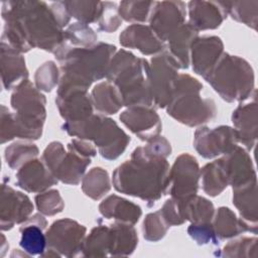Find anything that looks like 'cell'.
I'll return each mask as SVG.
<instances>
[{
  "label": "cell",
  "instance_id": "obj_1",
  "mask_svg": "<svg viewBox=\"0 0 258 258\" xmlns=\"http://www.w3.org/2000/svg\"><path fill=\"white\" fill-rule=\"evenodd\" d=\"M169 171L166 158L152 156L139 146L133 150L130 159L114 170L112 182L117 191L139 198L151 207L168 192Z\"/></svg>",
  "mask_w": 258,
  "mask_h": 258
},
{
  "label": "cell",
  "instance_id": "obj_2",
  "mask_svg": "<svg viewBox=\"0 0 258 258\" xmlns=\"http://www.w3.org/2000/svg\"><path fill=\"white\" fill-rule=\"evenodd\" d=\"M116 51L115 45L105 42H97L90 47H73L63 43L53 53L60 63L58 85L79 86L89 90L94 82L106 78Z\"/></svg>",
  "mask_w": 258,
  "mask_h": 258
},
{
  "label": "cell",
  "instance_id": "obj_3",
  "mask_svg": "<svg viewBox=\"0 0 258 258\" xmlns=\"http://www.w3.org/2000/svg\"><path fill=\"white\" fill-rule=\"evenodd\" d=\"M1 14L11 15L20 22L32 48L54 53L66 43L63 28L43 1H3Z\"/></svg>",
  "mask_w": 258,
  "mask_h": 258
},
{
  "label": "cell",
  "instance_id": "obj_4",
  "mask_svg": "<svg viewBox=\"0 0 258 258\" xmlns=\"http://www.w3.org/2000/svg\"><path fill=\"white\" fill-rule=\"evenodd\" d=\"M149 70L145 58L128 50L120 49L113 55L106 78L120 92L125 107L153 105Z\"/></svg>",
  "mask_w": 258,
  "mask_h": 258
},
{
  "label": "cell",
  "instance_id": "obj_5",
  "mask_svg": "<svg viewBox=\"0 0 258 258\" xmlns=\"http://www.w3.org/2000/svg\"><path fill=\"white\" fill-rule=\"evenodd\" d=\"M203 84L187 74H179L170 102L165 107L167 114L177 122L189 126H201L217 115L214 100L202 98Z\"/></svg>",
  "mask_w": 258,
  "mask_h": 258
},
{
  "label": "cell",
  "instance_id": "obj_6",
  "mask_svg": "<svg viewBox=\"0 0 258 258\" xmlns=\"http://www.w3.org/2000/svg\"><path fill=\"white\" fill-rule=\"evenodd\" d=\"M205 80L228 103L244 102L255 92V75L251 64L243 57L228 52L223 53Z\"/></svg>",
  "mask_w": 258,
  "mask_h": 258
},
{
  "label": "cell",
  "instance_id": "obj_7",
  "mask_svg": "<svg viewBox=\"0 0 258 258\" xmlns=\"http://www.w3.org/2000/svg\"><path fill=\"white\" fill-rule=\"evenodd\" d=\"M61 129L70 136L94 142L100 155L107 160L117 159L130 142V137L113 119L101 114H93L76 122H64Z\"/></svg>",
  "mask_w": 258,
  "mask_h": 258
},
{
  "label": "cell",
  "instance_id": "obj_8",
  "mask_svg": "<svg viewBox=\"0 0 258 258\" xmlns=\"http://www.w3.org/2000/svg\"><path fill=\"white\" fill-rule=\"evenodd\" d=\"M10 104L18 122L19 138L39 139L46 119L45 96L29 80H25L13 89Z\"/></svg>",
  "mask_w": 258,
  "mask_h": 258
},
{
  "label": "cell",
  "instance_id": "obj_9",
  "mask_svg": "<svg viewBox=\"0 0 258 258\" xmlns=\"http://www.w3.org/2000/svg\"><path fill=\"white\" fill-rule=\"evenodd\" d=\"M42 161L57 180L77 185L81 182L91 158L84 157L72 149H64L59 141L50 142L43 150Z\"/></svg>",
  "mask_w": 258,
  "mask_h": 258
},
{
  "label": "cell",
  "instance_id": "obj_10",
  "mask_svg": "<svg viewBox=\"0 0 258 258\" xmlns=\"http://www.w3.org/2000/svg\"><path fill=\"white\" fill-rule=\"evenodd\" d=\"M149 67L153 105L157 108H165L171 100L179 69L166 49L154 55Z\"/></svg>",
  "mask_w": 258,
  "mask_h": 258
},
{
  "label": "cell",
  "instance_id": "obj_11",
  "mask_svg": "<svg viewBox=\"0 0 258 258\" xmlns=\"http://www.w3.org/2000/svg\"><path fill=\"white\" fill-rule=\"evenodd\" d=\"M87 228L75 220L64 218L53 222L45 232L46 248L53 249L60 256L81 255Z\"/></svg>",
  "mask_w": 258,
  "mask_h": 258
},
{
  "label": "cell",
  "instance_id": "obj_12",
  "mask_svg": "<svg viewBox=\"0 0 258 258\" xmlns=\"http://www.w3.org/2000/svg\"><path fill=\"white\" fill-rule=\"evenodd\" d=\"M200 165L195 156L188 153L178 155L169 171L168 192L171 199L183 201L198 194Z\"/></svg>",
  "mask_w": 258,
  "mask_h": 258
},
{
  "label": "cell",
  "instance_id": "obj_13",
  "mask_svg": "<svg viewBox=\"0 0 258 258\" xmlns=\"http://www.w3.org/2000/svg\"><path fill=\"white\" fill-rule=\"evenodd\" d=\"M237 132L233 127L221 125L216 128L199 127L194 135V147L204 158L224 155L238 145Z\"/></svg>",
  "mask_w": 258,
  "mask_h": 258
},
{
  "label": "cell",
  "instance_id": "obj_14",
  "mask_svg": "<svg viewBox=\"0 0 258 258\" xmlns=\"http://www.w3.org/2000/svg\"><path fill=\"white\" fill-rule=\"evenodd\" d=\"M55 104L64 122L80 121L94 114V106L88 89L79 86L58 85Z\"/></svg>",
  "mask_w": 258,
  "mask_h": 258
},
{
  "label": "cell",
  "instance_id": "obj_15",
  "mask_svg": "<svg viewBox=\"0 0 258 258\" xmlns=\"http://www.w3.org/2000/svg\"><path fill=\"white\" fill-rule=\"evenodd\" d=\"M185 7L182 1H155L148 20L149 27L163 42L185 23Z\"/></svg>",
  "mask_w": 258,
  "mask_h": 258
},
{
  "label": "cell",
  "instance_id": "obj_16",
  "mask_svg": "<svg viewBox=\"0 0 258 258\" xmlns=\"http://www.w3.org/2000/svg\"><path fill=\"white\" fill-rule=\"evenodd\" d=\"M34 210L30 199L15 190L5 181L2 183L0 198V226L2 231L11 230L16 224H23Z\"/></svg>",
  "mask_w": 258,
  "mask_h": 258
},
{
  "label": "cell",
  "instance_id": "obj_17",
  "mask_svg": "<svg viewBox=\"0 0 258 258\" xmlns=\"http://www.w3.org/2000/svg\"><path fill=\"white\" fill-rule=\"evenodd\" d=\"M119 119L140 140L146 142L159 136L162 129L160 117L152 106L128 107Z\"/></svg>",
  "mask_w": 258,
  "mask_h": 258
},
{
  "label": "cell",
  "instance_id": "obj_18",
  "mask_svg": "<svg viewBox=\"0 0 258 258\" xmlns=\"http://www.w3.org/2000/svg\"><path fill=\"white\" fill-rule=\"evenodd\" d=\"M224 52V43L219 36H198L190 47L189 62L192 71L205 79Z\"/></svg>",
  "mask_w": 258,
  "mask_h": 258
},
{
  "label": "cell",
  "instance_id": "obj_19",
  "mask_svg": "<svg viewBox=\"0 0 258 258\" xmlns=\"http://www.w3.org/2000/svg\"><path fill=\"white\" fill-rule=\"evenodd\" d=\"M119 42L123 47L138 49L144 55H156L166 49L163 42L152 31L149 25L131 24L119 35Z\"/></svg>",
  "mask_w": 258,
  "mask_h": 258
},
{
  "label": "cell",
  "instance_id": "obj_20",
  "mask_svg": "<svg viewBox=\"0 0 258 258\" xmlns=\"http://www.w3.org/2000/svg\"><path fill=\"white\" fill-rule=\"evenodd\" d=\"M187 10L188 23L198 31L216 29L228 16L224 1H190Z\"/></svg>",
  "mask_w": 258,
  "mask_h": 258
},
{
  "label": "cell",
  "instance_id": "obj_21",
  "mask_svg": "<svg viewBox=\"0 0 258 258\" xmlns=\"http://www.w3.org/2000/svg\"><path fill=\"white\" fill-rule=\"evenodd\" d=\"M229 185L232 188L247 184L255 179L256 171L248 151L239 145L222 156Z\"/></svg>",
  "mask_w": 258,
  "mask_h": 258
},
{
  "label": "cell",
  "instance_id": "obj_22",
  "mask_svg": "<svg viewBox=\"0 0 258 258\" xmlns=\"http://www.w3.org/2000/svg\"><path fill=\"white\" fill-rule=\"evenodd\" d=\"M57 181L42 159L38 158L23 164L16 173V184L27 192H42L56 184Z\"/></svg>",
  "mask_w": 258,
  "mask_h": 258
},
{
  "label": "cell",
  "instance_id": "obj_23",
  "mask_svg": "<svg viewBox=\"0 0 258 258\" xmlns=\"http://www.w3.org/2000/svg\"><path fill=\"white\" fill-rule=\"evenodd\" d=\"M232 122L237 132L238 142L246 150H252L257 141L258 132V110L256 94L253 101L239 105L232 114Z\"/></svg>",
  "mask_w": 258,
  "mask_h": 258
},
{
  "label": "cell",
  "instance_id": "obj_24",
  "mask_svg": "<svg viewBox=\"0 0 258 258\" xmlns=\"http://www.w3.org/2000/svg\"><path fill=\"white\" fill-rule=\"evenodd\" d=\"M1 80L5 90H11L28 80V70L21 52L1 41L0 45Z\"/></svg>",
  "mask_w": 258,
  "mask_h": 258
},
{
  "label": "cell",
  "instance_id": "obj_25",
  "mask_svg": "<svg viewBox=\"0 0 258 258\" xmlns=\"http://www.w3.org/2000/svg\"><path fill=\"white\" fill-rule=\"evenodd\" d=\"M47 226V221L42 214L30 216L20 227L21 238L19 245L29 256L41 255L46 249V236L42 230Z\"/></svg>",
  "mask_w": 258,
  "mask_h": 258
},
{
  "label": "cell",
  "instance_id": "obj_26",
  "mask_svg": "<svg viewBox=\"0 0 258 258\" xmlns=\"http://www.w3.org/2000/svg\"><path fill=\"white\" fill-rule=\"evenodd\" d=\"M199 31L188 22L183 23L166 40V50L176 62L178 69L185 70L189 67L190 47Z\"/></svg>",
  "mask_w": 258,
  "mask_h": 258
},
{
  "label": "cell",
  "instance_id": "obj_27",
  "mask_svg": "<svg viewBox=\"0 0 258 258\" xmlns=\"http://www.w3.org/2000/svg\"><path fill=\"white\" fill-rule=\"evenodd\" d=\"M99 211L106 219H114L130 225H135L142 215V210L138 205L117 195H111L101 202Z\"/></svg>",
  "mask_w": 258,
  "mask_h": 258
},
{
  "label": "cell",
  "instance_id": "obj_28",
  "mask_svg": "<svg viewBox=\"0 0 258 258\" xmlns=\"http://www.w3.org/2000/svg\"><path fill=\"white\" fill-rule=\"evenodd\" d=\"M212 224L219 240L231 239L245 232L257 234L258 229L247 224L241 218H237L236 214L227 207H220L215 211Z\"/></svg>",
  "mask_w": 258,
  "mask_h": 258
},
{
  "label": "cell",
  "instance_id": "obj_29",
  "mask_svg": "<svg viewBox=\"0 0 258 258\" xmlns=\"http://www.w3.org/2000/svg\"><path fill=\"white\" fill-rule=\"evenodd\" d=\"M109 229V255H131L138 245V235L134 225L115 221Z\"/></svg>",
  "mask_w": 258,
  "mask_h": 258
},
{
  "label": "cell",
  "instance_id": "obj_30",
  "mask_svg": "<svg viewBox=\"0 0 258 258\" xmlns=\"http://www.w3.org/2000/svg\"><path fill=\"white\" fill-rule=\"evenodd\" d=\"M233 204L240 217L247 224L258 228L257 220V179L233 188Z\"/></svg>",
  "mask_w": 258,
  "mask_h": 258
},
{
  "label": "cell",
  "instance_id": "obj_31",
  "mask_svg": "<svg viewBox=\"0 0 258 258\" xmlns=\"http://www.w3.org/2000/svg\"><path fill=\"white\" fill-rule=\"evenodd\" d=\"M94 109L101 115H112L124 107L120 92L109 81L97 84L91 93Z\"/></svg>",
  "mask_w": 258,
  "mask_h": 258
},
{
  "label": "cell",
  "instance_id": "obj_32",
  "mask_svg": "<svg viewBox=\"0 0 258 258\" xmlns=\"http://www.w3.org/2000/svg\"><path fill=\"white\" fill-rule=\"evenodd\" d=\"M203 190L210 197H217L229 185L222 157L207 163L200 170Z\"/></svg>",
  "mask_w": 258,
  "mask_h": 258
},
{
  "label": "cell",
  "instance_id": "obj_33",
  "mask_svg": "<svg viewBox=\"0 0 258 258\" xmlns=\"http://www.w3.org/2000/svg\"><path fill=\"white\" fill-rule=\"evenodd\" d=\"M176 203L184 222L209 223L213 221L215 207L210 200L196 195L183 201H176Z\"/></svg>",
  "mask_w": 258,
  "mask_h": 258
},
{
  "label": "cell",
  "instance_id": "obj_34",
  "mask_svg": "<svg viewBox=\"0 0 258 258\" xmlns=\"http://www.w3.org/2000/svg\"><path fill=\"white\" fill-rule=\"evenodd\" d=\"M111 189V180L106 169L97 166L89 170L82 179L83 192L92 200L102 199Z\"/></svg>",
  "mask_w": 258,
  "mask_h": 258
},
{
  "label": "cell",
  "instance_id": "obj_35",
  "mask_svg": "<svg viewBox=\"0 0 258 258\" xmlns=\"http://www.w3.org/2000/svg\"><path fill=\"white\" fill-rule=\"evenodd\" d=\"M109 226L98 225L85 237L81 255L84 257H105L109 255Z\"/></svg>",
  "mask_w": 258,
  "mask_h": 258
},
{
  "label": "cell",
  "instance_id": "obj_36",
  "mask_svg": "<svg viewBox=\"0 0 258 258\" xmlns=\"http://www.w3.org/2000/svg\"><path fill=\"white\" fill-rule=\"evenodd\" d=\"M228 15L237 22L243 23L252 29L257 28L258 1H226L224 2Z\"/></svg>",
  "mask_w": 258,
  "mask_h": 258
},
{
  "label": "cell",
  "instance_id": "obj_37",
  "mask_svg": "<svg viewBox=\"0 0 258 258\" xmlns=\"http://www.w3.org/2000/svg\"><path fill=\"white\" fill-rule=\"evenodd\" d=\"M71 17L85 24L97 23L102 10L103 2L101 1H63Z\"/></svg>",
  "mask_w": 258,
  "mask_h": 258
},
{
  "label": "cell",
  "instance_id": "obj_38",
  "mask_svg": "<svg viewBox=\"0 0 258 258\" xmlns=\"http://www.w3.org/2000/svg\"><path fill=\"white\" fill-rule=\"evenodd\" d=\"M38 147L30 142L16 141L5 148L4 157L8 166L12 169H19L23 164L37 157Z\"/></svg>",
  "mask_w": 258,
  "mask_h": 258
},
{
  "label": "cell",
  "instance_id": "obj_39",
  "mask_svg": "<svg viewBox=\"0 0 258 258\" xmlns=\"http://www.w3.org/2000/svg\"><path fill=\"white\" fill-rule=\"evenodd\" d=\"M155 1H121L118 6V13L121 19L133 24L146 22Z\"/></svg>",
  "mask_w": 258,
  "mask_h": 258
},
{
  "label": "cell",
  "instance_id": "obj_40",
  "mask_svg": "<svg viewBox=\"0 0 258 258\" xmlns=\"http://www.w3.org/2000/svg\"><path fill=\"white\" fill-rule=\"evenodd\" d=\"M66 42L76 47H90L97 43L98 35L95 30L88 24L75 22L64 30Z\"/></svg>",
  "mask_w": 258,
  "mask_h": 258
},
{
  "label": "cell",
  "instance_id": "obj_41",
  "mask_svg": "<svg viewBox=\"0 0 258 258\" xmlns=\"http://www.w3.org/2000/svg\"><path fill=\"white\" fill-rule=\"evenodd\" d=\"M60 80V70L52 60L43 62L34 74V85L41 92L49 93L56 86Z\"/></svg>",
  "mask_w": 258,
  "mask_h": 258
},
{
  "label": "cell",
  "instance_id": "obj_42",
  "mask_svg": "<svg viewBox=\"0 0 258 258\" xmlns=\"http://www.w3.org/2000/svg\"><path fill=\"white\" fill-rule=\"evenodd\" d=\"M257 238L256 237H242L230 241L219 254L223 257L241 258V257H258L257 252Z\"/></svg>",
  "mask_w": 258,
  "mask_h": 258
},
{
  "label": "cell",
  "instance_id": "obj_43",
  "mask_svg": "<svg viewBox=\"0 0 258 258\" xmlns=\"http://www.w3.org/2000/svg\"><path fill=\"white\" fill-rule=\"evenodd\" d=\"M169 227L159 210L154 213H149L144 218L142 224L143 237L149 242L160 241L166 235Z\"/></svg>",
  "mask_w": 258,
  "mask_h": 258
},
{
  "label": "cell",
  "instance_id": "obj_44",
  "mask_svg": "<svg viewBox=\"0 0 258 258\" xmlns=\"http://www.w3.org/2000/svg\"><path fill=\"white\" fill-rule=\"evenodd\" d=\"M38 212L44 216H54L64 209V202L57 189H47L35 196Z\"/></svg>",
  "mask_w": 258,
  "mask_h": 258
},
{
  "label": "cell",
  "instance_id": "obj_45",
  "mask_svg": "<svg viewBox=\"0 0 258 258\" xmlns=\"http://www.w3.org/2000/svg\"><path fill=\"white\" fill-rule=\"evenodd\" d=\"M101 31L111 33L116 31L122 24V19L118 13V6L115 2H103V10L97 22Z\"/></svg>",
  "mask_w": 258,
  "mask_h": 258
},
{
  "label": "cell",
  "instance_id": "obj_46",
  "mask_svg": "<svg viewBox=\"0 0 258 258\" xmlns=\"http://www.w3.org/2000/svg\"><path fill=\"white\" fill-rule=\"evenodd\" d=\"M187 234L198 245H207L210 243L216 245L219 243L212 222L191 223L187 228Z\"/></svg>",
  "mask_w": 258,
  "mask_h": 258
},
{
  "label": "cell",
  "instance_id": "obj_47",
  "mask_svg": "<svg viewBox=\"0 0 258 258\" xmlns=\"http://www.w3.org/2000/svg\"><path fill=\"white\" fill-rule=\"evenodd\" d=\"M18 138V127L15 114L10 112L4 105L1 106L0 117V138L1 143L4 144L8 141Z\"/></svg>",
  "mask_w": 258,
  "mask_h": 258
},
{
  "label": "cell",
  "instance_id": "obj_48",
  "mask_svg": "<svg viewBox=\"0 0 258 258\" xmlns=\"http://www.w3.org/2000/svg\"><path fill=\"white\" fill-rule=\"evenodd\" d=\"M145 151L152 155L166 158L171 153V145L169 141L163 136H157L154 139L147 142V145L143 146Z\"/></svg>",
  "mask_w": 258,
  "mask_h": 258
},
{
  "label": "cell",
  "instance_id": "obj_49",
  "mask_svg": "<svg viewBox=\"0 0 258 258\" xmlns=\"http://www.w3.org/2000/svg\"><path fill=\"white\" fill-rule=\"evenodd\" d=\"M159 211L170 227L179 226L184 223V220L180 216L178 205L176 201L173 199H169L165 201V203L163 204L162 208Z\"/></svg>",
  "mask_w": 258,
  "mask_h": 258
},
{
  "label": "cell",
  "instance_id": "obj_50",
  "mask_svg": "<svg viewBox=\"0 0 258 258\" xmlns=\"http://www.w3.org/2000/svg\"><path fill=\"white\" fill-rule=\"evenodd\" d=\"M67 147L69 149L74 150L78 154L88 158H92L97 154V150L95 146L92 143H90L88 140H84V139L75 138L67 145Z\"/></svg>",
  "mask_w": 258,
  "mask_h": 258
},
{
  "label": "cell",
  "instance_id": "obj_51",
  "mask_svg": "<svg viewBox=\"0 0 258 258\" xmlns=\"http://www.w3.org/2000/svg\"><path fill=\"white\" fill-rule=\"evenodd\" d=\"M49 7L55 16L56 20L60 24V26L63 28L67 26L71 20V16L67 10V7L64 5L63 1H57V2H52L49 4Z\"/></svg>",
  "mask_w": 258,
  "mask_h": 258
},
{
  "label": "cell",
  "instance_id": "obj_52",
  "mask_svg": "<svg viewBox=\"0 0 258 258\" xmlns=\"http://www.w3.org/2000/svg\"><path fill=\"white\" fill-rule=\"evenodd\" d=\"M8 248H9V245L6 241V238L3 234H1V256H4V254H5L6 250H8Z\"/></svg>",
  "mask_w": 258,
  "mask_h": 258
}]
</instances>
